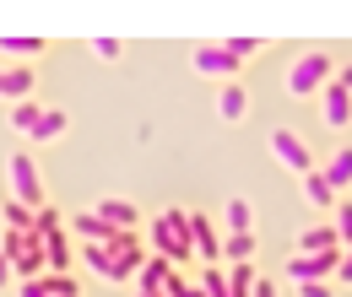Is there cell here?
<instances>
[{
	"mask_svg": "<svg viewBox=\"0 0 352 297\" xmlns=\"http://www.w3.org/2000/svg\"><path fill=\"white\" fill-rule=\"evenodd\" d=\"M152 254L163 259V265H184V259H195V249H190V211H163L157 222H152Z\"/></svg>",
	"mask_w": 352,
	"mask_h": 297,
	"instance_id": "1",
	"label": "cell"
},
{
	"mask_svg": "<svg viewBox=\"0 0 352 297\" xmlns=\"http://www.w3.org/2000/svg\"><path fill=\"white\" fill-rule=\"evenodd\" d=\"M0 254L11 259V276H22V281H38V276H49L44 243H38L33 233H6V227H0Z\"/></svg>",
	"mask_w": 352,
	"mask_h": 297,
	"instance_id": "2",
	"label": "cell"
},
{
	"mask_svg": "<svg viewBox=\"0 0 352 297\" xmlns=\"http://www.w3.org/2000/svg\"><path fill=\"white\" fill-rule=\"evenodd\" d=\"M6 184H11V195H16V206H28V211H38V206H49V195H44V178H38V163H33L28 152H16V157H6Z\"/></svg>",
	"mask_w": 352,
	"mask_h": 297,
	"instance_id": "3",
	"label": "cell"
},
{
	"mask_svg": "<svg viewBox=\"0 0 352 297\" xmlns=\"http://www.w3.org/2000/svg\"><path fill=\"white\" fill-rule=\"evenodd\" d=\"M331 86V54L325 49H309L293 60V71H287V92L293 97H314V92H325Z\"/></svg>",
	"mask_w": 352,
	"mask_h": 297,
	"instance_id": "4",
	"label": "cell"
},
{
	"mask_svg": "<svg viewBox=\"0 0 352 297\" xmlns=\"http://www.w3.org/2000/svg\"><path fill=\"white\" fill-rule=\"evenodd\" d=\"M271 157H276L282 168H293L298 178L314 173V152H309L304 135H293V130H271Z\"/></svg>",
	"mask_w": 352,
	"mask_h": 297,
	"instance_id": "5",
	"label": "cell"
},
{
	"mask_svg": "<svg viewBox=\"0 0 352 297\" xmlns=\"http://www.w3.org/2000/svg\"><path fill=\"white\" fill-rule=\"evenodd\" d=\"M190 249H195V259H206V265H222V233L212 216L190 211Z\"/></svg>",
	"mask_w": 352,
	"mask_h": 297,
	"instance_id": "6",
	"label": "cell"
},
{
	"mask_svg": "<svg viewBox=\"0 0 352 297\" xmlns=\"http://www.w3.org/2000/svg\"><path fill=\"white\" fill-rule=\"evenodd\" d=\"M195 71L228 86V82H239V71H244V65H239V60H233L222 43H206V49H195Z\"/></svg>",
	"mask_w": 352,
	"mask_h": 297,
	"instance_id": "7",
	"label": "cell"
},
{
	"mask_svg": "<svg viewBox=\"0 0 352 297\" xmlns=\"http://www.w3.org/2000/svg\"><path fill=\"white\" fill-rule=\"evenodd\" d=\"M103 249L114 254V276H120V281H131L135 270H141V259H146V249H141V238H135V233H114Z\"/></svg>",
	"mask_w": 352,
	"mask_h": 297,
	"instance_id": "8",
	"label": "cell"
},
{
	"mask_svg": "<svg viewBox=\"0 0 352 297\" xmlns=\"http://www.w3.org/2000/svg\"><path fill=\"white\" fill-rule=\"evenodd\" d=\"M336 259H342V254H293V259H287V281H293V287L325 281V276H336Z\"/></svg>",
	"mask_w": 352,
	"mask_h": 297,
	"instance_id": "9",
	"label": "cell"
},
{
	"mask_svg": "<svg viewBox=\"0 0 352 297\" xmlns=\"http://www.w3.org/2000/svg\"><path fill=\"white\" fill-rule=\"evenodd\" d=\"M92 211L103 216L114 233H141V206H135V200H120V195H109V200H98Z\"/></svg>",
	"mask_w": 352,
	"mask_h": 297,
	"instance_id": "10",
	"label": "cell"
},
{
	"mask_svg": "<svg viewBox=\"0 0 352 297\" xmlns=\"http://www.w3.org/2000/svg\"><path fill=\"white\" fill-rule=\"evenodd\" d=\"M168 270H174V265H163L157 254H146V259H141V270L131 276V281H135V292H131V297H163V281H168Z\"/></svg>",
	"mask_w": 352,
	"mask_h": 297,
	"instance_id": "11",
	"label": "cell"
},
{
	"mask_svg": "<svg viewBox=\"0 0 352 297\" xmlns=\"http://www.w3.org/2000/svg\"><path fill=\"white\" fill-rule=\"evenodd\" d=\"M320 114H325V125H331V130H347L352 125V92H342V86L331 82L325 92H320Z\"/></svg>",
	"mask_w": 352,
	"mask_h": 297,
	"instance_id": "12",
	"label": "cell"
},
{
	"mask_svg": "<svg viewBox=\"0 0 352 297\" xmlns=\"http://www.w3.org/2000/svg\"><path fill=\"white\" fill-rule=\"evenodd\" d=\"M38 243H44V265H49V276H65V270H71V259H76V249H71V238H65V227H54V233H44Z\"/></svg>",
	"mask_w": 352,
	"mask_h": 297,
	"instance_id": "13",
	"label": "cell"
},
{
	"mask_svg": "<svg viewBox=\"0 0 352 297\" xmlns=\"http://www.w3.org/2000/svg\"><path fill=\"white\" fill-rule=\"evenodd\" d=\"M298 254H342V238H336V227L331 222H314L298 233Z\"/></svg>",
	"mask_w": 352,
	"mask_h": 297,
	"instance_id": "14",
	"label": "cell"
},
{
	"mask_svg": "<svg viewBox=\"0 0 352 297\" xmlns=\"http://www.w3.org/2000/svg\"><path fill=\"white\" fill-rule=\"evenodd\" d=\"M217 114H222V125H239V119L250 114V92H244V82H228L217 92Z\"/></svg>",
	"mask_w": 352,
	"mask_h": 297,
	"instance_id": "15",
	"label": "cell"
},
{
	"mask_svg": "<svg viewBox=\"0 0 352 297\" xmlns=\"http://www.w3.org/2000/svg\"><path fill=\"white\" fill-rule=\"evenodd\" d=\"M65 125H71V119H65V108H38V119L28 125V141H60Z\"/></svg>",
	"mask_w": 352,
	"mask_h": 297,
	"instance_id": "16",
	"label": "cell"
},
{
	"mask_svg": "<svg viewBox=\"0 0 352 297\" xmlns=\"http://www.w3.org/2000/svg\"><path fill=\"white\" fill-rule=\"evenodd\" d=\"M325 184H331V189H336V195H347L352 189V146H342V152H331V163H325Z\"/></svg>",
	"mask_w": 352,
	"mask_h": 297,
	"instance_id": "17",
	"label": "cell"
},
{
	"mask_svg": "<svg viewBox=\"0 0 352 297\" xmlns=\"http://www.w3.org/2000/svg\"><path fill=\"white\" fill-rule=\"evenodd\" d=\"M304 200H309V206H320V211H336V200H342V195L325 184V173L314 168V173H304Z\"/></svg>",
	"mask_w": 352,
	"mask_h": 297,
	"instance_id": "18",
	"label": "cell"
},
{
	"mask_svg": "<svg viewBox=\"0 0 352 297\" xmlns=\"http://www.w3.org/2000/svg\"><path fill=\"white\" fill-rule=\"evenodd\" d=\"M71 233H76L82 243H109V238H114V227H109L98 211H82L76 222H71Z\"/></svg>",
	"mask_w": 352,
	"mask_h": 297,
	"instance_id": "19",
	"label": "cell"
},
{
	"mask_svg": "<svg viewBox=\"0 0 352 297\" xmlns=\"http://www.w3.org/2000/svg\"><path fill=\"white\" fill-rule=\"evenodd\" d=\"M0 54L33 60V54H44V38H33V33H0Z\"/></svg>",
	"mask_w": 352,
	"mask_h": 297,
	"instance_id": "20",
	"label": "cell"
},
{
	"mask_svg": "<svg viewBox=\"0 0 352 297\" xmlns=\"http://www.w3.org/2000/svg\"><path fill=\"white\" fill-rule=\"evenodd\" d=\"M82 265H87L92 276H103V281H120V276H114V254H109L103 243H82Z\"/></svg>",
	"mask_w": 352,
	"mask_h": 297,
	"instance_id": "21",
	"label": "cell"
},
{
	"mask_svg": "<svg viewBox=\"0 0 352 297\" xmlns=\"http://www.w3.org/2000/svg\"><path fill=\"white\" fill-rule=\"evenodd\" d=\"M33 82H38V76H33L28 65H6V97H11V103H28Z\"/></svg>",
	"mask_w": 352,
	"mask_h": 297,
	"instance_id": "22",
	"label": "cell"
},
{
	"mask_svg": "<svg viewBox=\"0 0 352 297\" xmlns=\"http://www.w3.org/2000/svg\"><path fill=\"white\" fill-rule=\"evenodd\" d=\"M222 227H228V238H233V233H250V227H255L250 200H228V206H222Z\"/></svg>",
	"mask_w": 352,
	"mask_h": 297,
	"instance_id": "23",
	"label": "cell"
},
{
	"mask_svg": "<svg viewBox=\"0 0 352 297\" xmlns=\"http://www.w3.org/2000/svg\"><path fill=\"white\" fill-rule=\"evenodd\" d=\"M222 259L250 265V259H255V233H233V238H222Z\"/></svg>",
	"mask_w": 352,
	"mask_h": 297,
	"instance_id": "24",
	"label": "cell"
},
{
	"mask_svg": "<svg viewBox=\"0 0 352 297\" xmlns=\"http://www.w3.org/2000/svg\"><path fill=\"white\" fill-rule=\"evenodd\" d=\"M0 227H6V233H33V211L16 206V200H6V206H0Z\"/></svg>",
	"mask_w": 352,
	"mask_h": 297,
	"instance_id": "25",
	"label": "cell"
},
{
	"mask_svg": "<svg viewBox=\"0 0 352 297\" xmlns=\"http://www.w3.org/2000/svg\"><path fill=\"white\" fill-rule=\"evenodd\" d=\"M222 49H228V54L244 65L250 54H261V49H265V38H250V33H228V38H222Z\"/></svg>",
	"mask_w": 352,
	"mask_h": 297,
	"instance_id": "26",
	"label": "cell"
},
{
	"mask_svg": "<svg viewBox=\"0 0 352 297\" xmlns=\"http://www.w3.org/2000/svg\"><path fill=\"white\" fill-rule=\"evenodd\" d=\"M331 227H336L342 249H352V200H336V211H331Z\"/></svg>",
	"mask_w": 352,
	"mask_h": 297,
	"instance_id": "27",
	"label": "cell"
},
{
	"mask_svg": "<svg viewBox=\"0 0 352 297\" xmlns=\"http://www.w3.org/2000/svg\"><path fill=\"white\" fill-rule=\"evenodd\" d=\"M38 281H44L49 297H82V287H76L71 276H38Z\"/></svg>",
	"mask_w": 352,
	"mask_h": 297,
	"instance_id": "28",
	"label": "cell"
},
{
	"mask_svg": "<svg viewBox=\"0 0 352 297\" xmlns=\"http://www.w3.org/2000/svg\"><path fill=\"white\" fill-rule=\"evenodd\" d=\"M33 119H38V103H11V125L22 130V135H28V125H33Z\"/></svg>",
	"mask_w": 352,
	"mask_h": 297,
	"instance_id": "29",
	"label": "cell"
},
{
	"mask_svg": "<svg viewBox=\"0 0 352 297\" xmlns=\"http://www.w3.org/2000/svg\"><path fill=\"white\" fill-rule=\"evenodd\" d=\"M92 54L98 60H120V38H92Z\"/></svg>",
	"mask_w": 352,
	"mask_h": 297,
	"instance_id": "30",
	"label": "cell"
},
{
	"mask_svg": "<svg viewBox=\"0 0 352 297\" xmlns=\"http://www.w3.org/2000/svg\"><path fill=\"white\" fill-rule=\"evenodd\" d=\"M298 297H336V292H331V281H309V287H298Z\"/></svg>",
	"mask_w": 352,
	"mask_h": 297,
	"instance_id": "31",
	"label": "cell"
},
{
	"mask_svg": "<svg viewBox=\"0 0 352 297\" xmlns=\"http://www.w3.org/2000/svg\"><path fill=\"white\" fill-rule=\"evenodd\" d=\"M250 297H276V281H271V276H261V281L250 287Z\"/></svg>",
	"mask_w": 352,
	"mask_h": 297,
	"instance_id": "32",
	"label": "cell"
},
{
	"mask_svg": "<svg viewBox=\"0 0 352 297\" xmlns=\"http://www.w3.org/2000/svg\"><path fill=\"white\" fill-rule=\"evenodd\" d=\"M16 297H49V292H44V281H22V287H16Z\"/></svg>",
	"mask_w": 352,
	"mask_h": 297,
	"instance_id": "33",
	"label": "cell"
},
{
	"mask_svg": "<svg viewBox=\"0 0 352 297\" xmlns=\"http://www.w3.org/2000/svg\"><path fill=\"white\" fill-rule=\"evenodd\" d=\"M336 276H342V281H352V249H342V259H336Z\"/></svg>",
	"mask_w": 352,
	"mask_h": 297,
	"instance_id": "34",
	"label": "cell"
},
{
	"mask_svg": "<svg viewBox=\"0 0 352 297\" xmlns=\"http://www.w3.org/2000/svg\"><path fill=\"white\" fill-rule=\"evenodd\" d=\"M331 82L342 86V92H352V65H342V76H331Z\"/></svg>",
	"mask_w": 352,
	"mask_h": 297,
	"instance_id": "35",
	"label": "cell"
},
{
	"mask_svg": "<svg viewBox=\"0 0 352 297\" xmlns=\"http://www.w3.org/2000/svg\"><path fill=\"white\" fill-rule=\"evenodd\" d=\"M6 281H11V259L0 254V292H6Z\"/></svg>",
	"mask_w": 352,
	"mask_h": 297,
	"instance_id": "36",
	"label": "cell"
},
{
	"mask_svg": "<svg viewBox=\"0 0 352 297\" xmlns=\"http://www.w3.org/2000/svg\"><path fill=\"white\" fill-rule=\"evenodd\" d=\"M0 97H6V65H0Z\"/></svg>",
	"mask_w": 352,
	"mask_h": 297,
	"instance_id": "37",
	"label": "cell"
}]
</instances>
